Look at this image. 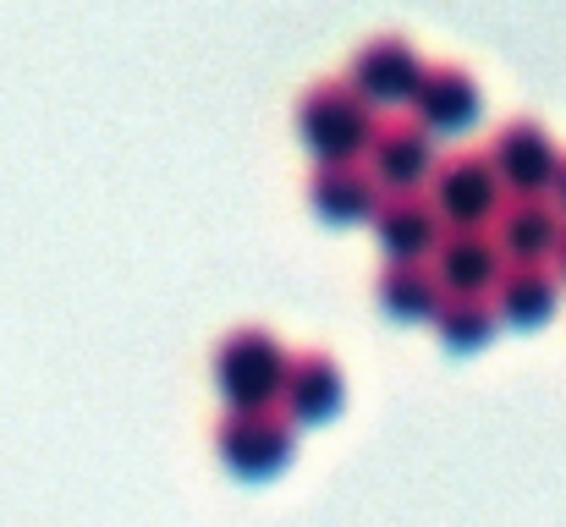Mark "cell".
Returning <instances> with one entry per match:
<instances>
[{
    "label": "cell",
    "mask_w": 566,
    "mask_h": 527,
    "mask_svg": "<svg viewBox=\"0 0 566 527\" xmlns=\"http://www.w3.org/2000/svg\"><path fill=\"white\" fill-rule=\"evenodd\" d=\"M429 198H434L446 225H484L501 209V176L484 149L462 144L429 166Z\"/></svg>",
    "instance_id": "3957f363"
},
{
    "label": "cell",
    "mask_w": 566,
    "mask_h": 527,
    "mask_svg": "<svg viewBox=\"0 0 566 527\" xmlns=\"http://www.w3.org/2000/svg\"><path fill=\"white\" fill-rule=\"evenodd\" d=\"M551 259H556V275H566V225H562V236H556V247H551Z\"/></svg>",
    "instance_id": "ac0fdd59"
},
{
    "label": "cell",
    "mask_w": 566,
    "mask_h": 527,
    "mask_svg": "<svg viewBox=\"0 0 566 527\" xmlns=\"http://www.w3.org/2000/svg\"><path fill=\"white\" fill-rule=\"evenodd\" d=\"M490 236H495L501 259L506 253L512 259H545L556 247V236H562V209L545 192H512V198H501Z\"/></svg>",
    "instance_id": "30bf717a"
},
{
    "label": "cell",
    "mask_w": 566,
    "mask_h": 527,
    "mask_svg": "<svg viewBox=\"0 0 566 527\" xmlns=\"http://www.w3.org/2000/svg\"><path fill=\"white\" fill-rule=\"evenodd\" d=\"M286 357L292 351L275 341L270 325H231L220 336V347H214V379L231 396V407H253V401L281 396Z\"/></svg>",
    "instance_id": "7a4b0ae2"
},
{
    "label": "cell",
    "mask_w": 566,
    "mask_h": 527,
    "mask_svg": "<svg viewBox=\"0 0 566 527\" xmlns=\"http://www.w3.org/2000/svg\"><path fill=\"white\" fill-rule=\"evenodd\" d=\"M297 133L319 160H358V149H369L375 138V105L342 72L314 77L297 94Z\"/></svg>",
    "instance_id": "6da1fadb"
},
{
    "label": "cell",
    "mask_w": 566,
    "mask_h": 527,
    "mask_svg": "<svg viewBox=\"0 0 566 527\" xmlns=\"http://www.w3.org/2000/svg\"><path fill=\"white\" fill-rule=\"evenodd\" d=\"M375 297L390 314L418 319V314H434V303L446 297V286H440V275H434L429 259H385L375 275Z\"/></svg>",
    "instance_id": "9a60e30c"
},
{
    "label": "cell",
    "mask_w": 566,
    "mask_h": 527,
    "mask_svg": "<svg viewBox=\"0 0 566 527\" xmlns=\"http://www.w3.org/2000/svg\"><path fill=\"white\" fill-rule=\"evenodd\" d=\"M490 166L495 176L512 187V192H539V187H551V176H556V144H551V133L534 122V116H506L501 127H495V138H490Z\"/></svg>",
    "instance_id": "5b68a950"
},
{
    "label": "cell",
    "mask_w": 566,
    "mask_h": 527,
    "mask_svg": "<svg viewBox=\"0 0 566 527\" xmlns=\"http://www.w3.org/2000/svg\"><path fill=\"white\" fill-rule=\"evenodd\" d=\"M556 292H562L556 264H545V259H512V264H501L490 303H495V314H506L517 325H539L556 308Z\"/></svg>",
    "instance_id": "4fadbf2b"
},
{
    "label": "cell",
    "mask_w": 566,
    "mask_h": 527,
    "mask_svg": "<svg viewBox=\"0 0 566 527\" xmlns=\"http://www.w3.org/2000/svg\"><path fill=\"white\" fill-rule=\"evenodd\" d=\"M369 160V176L379 181V192H401V187H418L429 181V166H434V149H429V133L412 122V116H390V122H375V138L364 149Z\"/></svg>",
    "instance_id": "52a82bcc"
},
{
    "label": "cell",
    "mask_w": 566,
    "mask_h": 527,
    "mask_svg": "<svg viewBox=\"0 0 566 527\" xmlns=\"http://www.w3.org/2000/svg\"><path fill=\"white\" fill-rule=\"evenodd\" d=\"M429 264L446 292H490L506 259H501L490 225H446L440 242L429 247Z\"/></svg>",
    "instance_id": "8992f818"
},
{
    "label": "cell",
    "mask_w": 566,
    "mask_h": 527,
    "mask_svg": "<svg viewBox=\"0 0 566 527\" xmlns=\"http://www.w3.org/2000/svg\"><path fill=\"white\" fill-rule=\"evenodd\" d=\"M369 214H375V231L379 242L390 247V259H423L440 242V231H446V220H440V209H434V198L423 187L379 192Z\"/></svg>",
    "instance_id": "9c48e42d"
},
{
    "label": "cell",
    "mask_w": 566,
    "mask_h": 527,
    "mask_svg": "<svg viewBox=\"0 0 566 527\" xmlns=\"http://www.w3.org/2000/svg\"><path fill=\"white\" fill-rule=\"evenodd\" d=\"M342 401V368L325 347H303L286 357V379H281V412L286 418H325Z\"/></svg>",
    "instance_id": "7c38bea8"
},
{
    "label": "cell",
    "mask_w": 566,
    "mask_h": 527,
    "mask_svg": "<svg viewBox=\"0 0 566 527\" xmlns=\"http://www.w3.org/2000/svg\"><path fill=\"white\" fill-rule=\"evenodd\" d=\"M407 99H412V122L418 127H462L479 110V83L457 61H429Z\"/></svg>",
    "instance_id": "8fae6325"
},
{
    "label": "cell",
    "mask_w": 566,
    "mask_h": 527,
    "mask_svg": "<svg viewBox=\"0 0 566 527\" xmlns=\"http://www.w3.org/2000/svg\"><path fill=\"white\" fill-rule=\"evenodd\" d=\"M434 330L451 341V347H473V341H484L490 330H495V303H490V292H446L440 303H434Z\"/></svg>",
    "instance_id": "2e32d148"
},
{
    "label": "cell",
    "mask_w": 566,
    "mask_h": 527,
    "mask_svg": "<svg viewBox=\"0 0 566 527\" xmlns=\"http://www.w3.org/2000/svg\"><path fill=\"white\" fill-rule=\"evenodd\" d=\"M308 198H314V209H325V214H369L379 198V181L369 176L364 160H314V171H308Z\"/></svg>",
    "instance_id": "5bb4252c"
},
{
    "label": "cell",
    "mask_w": 566,
    "mask_h": 527,
    "mask_svg": "<svg viewBox=\"0 0 566 527\" xmlns=\"http://www.w3.org/2000/svg\"><path fill=\"white\" fill-rule=\"evenodd\" d=\"M551 187H556V209H566V155L556 160V176H551Z\"/></svg>",
    "instance_id": "e0dca14e"
},
{
    "label": "cell",
    "mask_w": 566,
    "mask_h": 527,
    "mask_svg": "<svg viewBox=\"0 0 566 527\" xmlns=\"http://www.w3.org/2000/svg\"><path fill=\"white\" fill-rule=\"evenodd\" d=\"M418 72H423V61H418V50L401 33H375V39H364L353 50V61H347L342 77L375 105V99H407L412 83H418Z\"/></svg>",
    "instance_id": "ba28073f"
},
{
    "label": "cell",
    "mask_w": 566,
    "mask_h": 527,
    "mask_svg": "<svg viewBox=\"0 0 566 527\" xmlns=\"http://www.w3.org/2000/svg\"><path fill=\"white\" fill-rule=\"evenodd\" d=\"M214 451L237 467V473H275L292 456V418L275 401H253V407H226L214 423Z\"/></svg>",
    "instance_id": "277c9868"
}]
</instances>
